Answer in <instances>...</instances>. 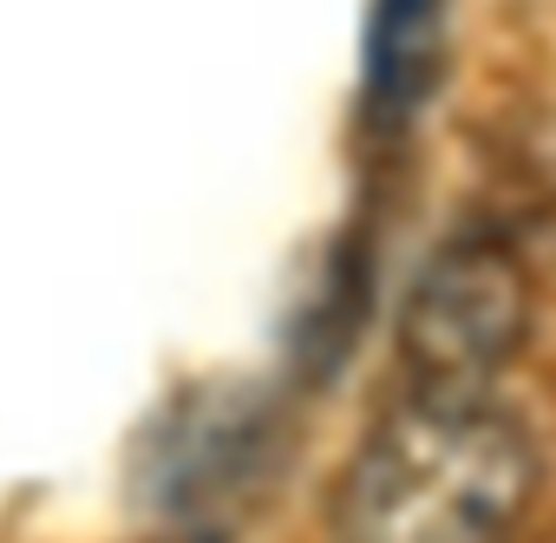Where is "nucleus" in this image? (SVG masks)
Returning <instances> with one entry per match:
<instances>
[{
	"label": "nucleus",
	"instance_id": "f257e3e1",
	"mask_svg": "<svg viewBox=\"0 0 556 543\" xmlns=\"http://www.w3.org/2000/svg\"><path fill=\"white\" fill-rule=\"evenodd\" d=\"M530 491L536 445L491 393H406L334 484V543H504Z\"/></svg>",
	"mask_w": 556,
	"mask_h": 543
},
{
	"label": "nucleus",
	"instance_id": "f03ea898",
	"mask_svg": "<svg viewBox=\"0 0 556 543\" xmlns=\"http://www.w3.org/2000/svg\"><path fill=\"white\" fill-rule=\"evenodd\" d=\"M530 341V276L497 236H452L400 302V367L413 393H491Z\"/></svg>",
	"mask_w": 556,
	"mask_h": 543
},
{
	"label": "nucleus",
	"instance_id": "7ed1b4c3",
	"mask_svg": "<svg viewBox=\"0 0 556 543\" xmlns=\"http://www.w3.org/2000/svg\"><path fill=\"white\" fill-rule=\"evenodd\" d=\"M262 445H268V426H262V413H255L249 393H236V400H223V406L177 400L170 419H164V426L151 432V445H144L151 491H157V504H170V510L197 504L203 491H229V484L242 491L249 471L268 458Z\"/></svg>",
	"mask_w": 556,
	"mask_h": 543
},
{
	"label": "nucleus",
	"instance_id": "20e7f679",
	"mask_svg": "<svg viewBox=\"0 0 556 543\" xmlns=\"http://www.w3.org/2000/svg\"><path fill=\"white\" fill-rule=\"evenodd\" d=\"M367 112L406 125L445 79V0H374L367 14Z\"/></svg>",
	"mask_w": 556,
	"mask_h": 543
}]
</instances>
